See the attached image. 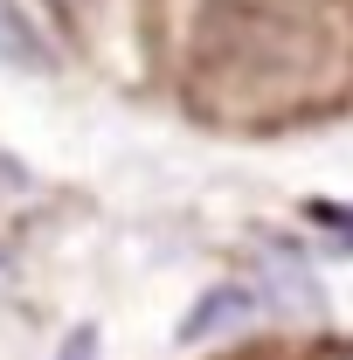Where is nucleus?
<instances>
[{
  "label": "nucleus",
  "instance_id": "1",
  "mask_svg": "<svg viewBox=\"0 0 353 360\" xmlns=\"http://www.w3.org/2000/svg\"><path fill=\"white\" fill-rule=\"evenodd\" d=\"M340 77V21L319 0H201L180 84L201 118L277 125Z\"/></svg>",
  "mask_w": 353,
  "mask_h": 360
},
{
  "label": "nucleus",
  "instance_id": "2",
  "mask_svg": "<svg viewBox=\"0 0 353 360\" xmlns=\"http://www.w3.org/2000/svg\"><path fill=\"white\" fill-rule=\"evenodd\" d=\"M250 291L277 319H298V326H319L326 319V284L312 277L305 257H257L250 264Z\"/></svg>",
  "mask_w": 353,
  "mask_h": 360
},
{
  "label": "nucleus",
  "instance_id": "3",
  "mask_svg": "<svg viewBox=\"0 0 353 360\" xmlns=\"http://www.w3.org/2000/svg\"><path fill=\"white\" fill-rule=\"evenodd\" d=\"M264 312L257 305V291L250 284H208L201 298H194V312L180 319V347H215V340H236V333H250V319Z\"/></svg>",
  "mask_w": 353,
  "mask_h": 360
},
{
  "label": "nucleus",
  "instance_id": "4",
  "mask_svg": "<svg viewBox=\"0 0 353 360\" xmlns=\"http://www.w3.org/2000/svg\"><path fill=\"white\" fill-rule=\"evenodd\" d=\"M56 42L21 14V0H0V70H21V77H56Z\"/></svg>",
  "mask_w": 353,
  "mask_h": 360
},
{
  "label": "nucleus",
  "instance_id": "5",
  "mask_svg": "<svg viewBox=\"0 0 353 360\" xmlns=\"http://www.w3.org/2000/svg\"><path fill=\"white\" fill-rule=\"evenodd\" d=\"M56 360H97V326H84L77 340H63V354Z\"/></svg>",
  "mask_w": 353,
  "mask_h": 360
},
{
  "label": "nucleus",
  "instance_id": "6",
  "mask_svg": "<svg viewBox=\"0 0 353 360\" xmlns=\"http://www.w3.org/2000/svg\"><path fill=\"white\" fill-rule=\"evenodd\" d=\"M56 7H63V14H77V21H84V14H97V0H56Z\"/></svg>",
  "mask_w": 353,
  "mask_h": 360
},
{
  "label": "nucleus",
  "instance_id": "7",
  "mask_svg": "<svg viewBox=\"0 0 353 360\" xmlns=\"http://www.w3.org/2000/svg\"><path fill=\"white\" fill-rule=\"evenodd\" d=\"M319 360H353V347H333V354H319Z\"/></svg>",
  "mask_w": 353,
  "mask_h": 360
}]
</instances>
